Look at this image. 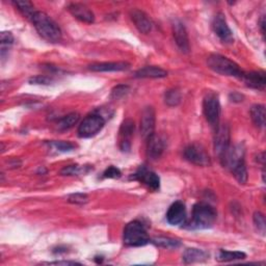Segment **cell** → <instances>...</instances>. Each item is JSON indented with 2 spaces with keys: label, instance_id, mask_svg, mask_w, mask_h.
Wrapping results in <instances>:
<instances>
[{
  "label": "cell",
  "instance_id": "11",
  "mask_svg": "<svg viewBox=\"0 0 266 266\" xmlns=\"http://www.w3.org/2000/svg\"><path fill=\"white\" fill-rule=\"evenodd\" d=\"M230 128L228 125H222L217 127L216 138H215V151L217 155L221 158L230 147Z\"/></svg>",
  "mask_w": 266,
  "mask_h": 266
},
{
  "label": "cell",
  "instance_id": "6",
  "mask_svg": "<svg viewBox=\"0 0 266 266\" xmlns=\"http://www.w3.org/2000/svg\"><path fill=\"white\" fill-rule=\"evenodd\" d=\"M105 125V119L98 113H93L87 116L78 127V136L82 139H90L103 129Z\"/></svg>",
  "mask_w": 266,
  "mask_h": 266
},
{
  "label": "cell",
  "instance_id": "20",
  "mask_svg": "<svg viewBox=\"0 0 266 266\" xmlns=\"http://www.w3.org/2000/svg\"><path fill=\"white\" fill-rule=\"evenodd\" d=\"M208 257L209 255L205 251L196 248H190L185 250L183 254V261L185 264H193L197 262H203L207 260Z\"/></svg>",
  "mask_w": 266,
  "mask_h": 266
},
{
  "label": "cell",
  "instance_id": "1",
  "mask_svg": "<svg viewBox=\"0 0 266 266\" xmlns=\"http://www.w3.org/2000/svg\"><path fill=\"white\" fill-rule=\"evenodd\" d=\"M32 22L38 34L47 42L59 43L62 40V31L58 23L44 12H36Z\"/></svg>",
  "mask_w": 266,
  "mask_h": 266
},
{
  "label": "cell",
  "instance_id": "30",
  "mask_svg": "<svg viewBox=\"0 0 266 266\" xmlns=\"http://www.w3.org/2000/svg\"><path fill=\"white\" fill-rule=\"evenodd\" d=\"M166 103L173 108V106H177L181 102V94L177 90H170L166 93L165 96Z\"/></svg>",
  "mask_w": 266,
  "mask_h": 266
},
{
  "label": "cell",
  "instance_id": "16",
  "mask_svg": "<svg viewBox=\"0 0 266 266\" xmlns=\"http://www.w3.org/2000/svg\"><path fill=\"white\" fill-rule=\"evenodd\" d=\"M241 79H243L249 88L255 90H264L266 85V77L263 71H254L249 73L244 72Z\"/></svg>",
  "mask_w": 266,
  "mask_h": 266
},
{
  "label": "cell",
  "instance_id": "26",
  "mask_svg": "<svg viewBox=\"0 0 266 266\" xmlns=\"http://www.w3.org/2000/svg\"><path fill=\"white\" fill-rule=\"evenodd\" d=\"M233 176L235 177V179L241 183V184H246L248 181V171H247V166H246V162H242L239 163L237 166H235L232 170H231Z\"/></svg>",
  "mask_w": 266,
  "mask_h": 266
},
{
  "label": "cell",
  "instance_id": "19",
  "mask_svg": "<svg viewBox=\"0 0 266 266\" xmlns=\"http://www.w3.org/2000/svg\"><path fill=\"white\" fill-rule=\"evenodd\" d=\"M165 142L164 140L156 136L155 133L154 135L148 140V148H147V153L148 156L151 159H157L161 157L165 151Z\"/></svg>",
  "mask_w": 266,
  "mask_h": 266
},
{
  "label": "cell",
  "instance_id": "9",
  "mask_svg": "<svg viewBox=\"0 0 266 266\" xmlns=\"http://www.w3.org/2000/svg\"><path fill=\"white\" fill-rule=\"evenodd\" d=\"M132 179L146 185L149 190L158 191L161 189V178L153 171L148 170L145 166L139 168V170L133 174Z\"/></svg>",
  "mask_w": 266,
  "mask_h": 266
},
{
  "label": "cell",
  "instance_id": "17",
  "mask_svg": "<svg viewBox=\"0 0 266 266\" xmlns=\"http://www.w3.org/2000/svg\"><path fill=\"white\" fill-rule=\"evenodd\" d=\"M68 11L70 14L78 19L79 21L85 23H93L95 21L94 13L85 5L82 4H71L68 7Z\"/></svg>",
  "mask_w": 266,
  "mask_h": 266
},
{
  "label": "cell",
  "instance_id": "3",
  "mask_svg": "<svg viewBox=\"0 0 266 266\" xmlns=\"http://www.w3.org/2000/svg\"><path fill=\"white\" fill-rule=\"evenodd\" d=\"M123 242L127 247H143L150 243V237L141 222L133 221L124 229Z\"/></svg>",
  "mask_w": 266,
  "mask_h": 266
},
{
  "label": "cell",
  "instance_id": "18",
  "mask_svg": "<svg viewBox=\"0 0 266 266\" xmlns=\"http://www.w3.org/2000/svg\"><path fill=\"white\" fill-rule=\"evenodd\" d=\"M130 65L125 62L114 63H98L89 66V69L93 72H121L128 70Z\"/></svg>",
  "mask_w": 266,
  "mask_h": 266
},
{
  "label": "cell",
  "instance_id": "5",
  "mask_svg": "<svg viewBox=\"0 0 266 266\" xmlns=\"http://www.w3.org/2000/svg\"><path fill=\"white\" fill-rule=\"evenodd\" d=\"M203 112L206 120L212 127H218L221 116V103L219 95L215 92L206 94L203 100Z\"/></svg>",
  "mask_w": 266,
  "mask_h": 266
},
{
  "label": "cell",
  "instance_id": "14",
  "mask_svg": "<svg viewBox=\"0 0 266 266\" xmlns=\"http://www.w3.org/2000/svg\"><path fill=\"white\" fill-rule=\"evenodd\" d=\"M173 33H174V38H175L176 44L179 47V49L184 53H188L190 51L189 35H188V32H186L184 24L181 21L176 20L174 22Z\"/></svg>",
  "mask_w": 266,
  "mask_h": 266
},
{
  "label": "cell",
  "instance_id": "7",
  "mask_svg": "<svg viewBox=\"0 0 266 266\" xmlns=\"http://www.w3.org/2000/svg\"><path fill=\"white\" fill-rule=\"evenodd\" d=\"M184 157L190 163L200 166L207 167L211 164L210 156L206 152L205 148L199 144H191L184 150Z\"/></svg>",
  "mask_w": 266,
  "mask_h": 266
},
{
  "label": "cell",
  "instance_id": "2",
  "mask_svg": "<svg viewBox=\"0 0 266 266\" xmlns=\"http://www.w3.org/2000/svg\"><path fill=\"white\" fill-rule=\"evenodd\" d=\"M218 212L214 206L206 202H199L193 208L191 229H208L215 225Z\"/></svg>",
  "mask_w": 266,
  "mask_h": 266
},
{
  "label": "cell",
  "instance_id": "34",
  "mask_svg": "<svg viewBox=\"0 0 266 266\" xmlns=\"http://www.w3.org/2000/svg\"><path fill=\"white\" fill-rule=\"evenodd\" d=\"M53 82V79L51 77L45 76V75H38L35 77H32L30 79L31 85H42V86H49Z\"/></svg>",
  "mask_w": 266,
  "mask_h": 266
},
{
  "label": "cell",
  "instance_id": "28",
  "mask_svg": "<svg viewBox=\"0 0 266 266\" xmlns=\"http://www.w3.org/2000/svg\"><path fill=\"white\" fill-rule=\"evenodd\" d=\"M91 168L86 167V166H78V165H73V166H68L64 168L61 171V174L63 176H79L82 174H87Z\"/></svg>",
  "mask_w": 266,
  "mask_h": 266
},
{
  "label": "cell",
  "instance_id": "22",
  "mask_svg": "<svg viewBox=\"0 0 266 266\" xmlns=\"http://www.w3.org/2000/svg\"><path fill=\"white\" fill-rule=\"evenodd\" d=\"M251 118L254 124L260 128L264 127L265 125V108L264 105L256 104L253 105L251 109Z\"/></svg>",
  "mask_w": 266,
  "mask_h": 266
},
{
  "label": "cell",
  "instance_id": "25",
  "mask_svg": "<svg viewBox=\"0 0 266 266\" xmlns=\"http://www.w3.org/2000/svg\"><path fill=\"white\" fill-rule=\"evenodd\" d=\"M14 6L18 9V11H20V13L25 16L26 18L29 19H33L34 15L36 14V11H35V8L33 6L32 3L30 2H22V0H17V2H14L13 3Z\"/></svg>",
  "mask_w": 266,
  "mask_h": 266
},
{
  "label": "cell",
  "instance_id": "37",
  "mask_svg": "<svg viewBox=\"0 0 266 266\" xmlns=\"http://www.w3.org/2000/svg\"><path fill=\"white\" fill-rule=\"evenodd\" d=\"M43 264L47 265H81V263L74 262V261H53V262H44Z\"/></svg>",
  "mask_w": 266,
  "mask_h": 266
},
{
  "label": "cell",
  "instance_id": "13",
  "mask_svg": "<svg viewBox=\"0 0 266 266\" xmlns=\"http://www.w3.org/2000/svg\"><path fill=\"white\" fill-rule=\"evenodd\" d=\"M167 221L172 226H179L185 223L186 208L183 202L177 201L170 206L167 212Z\"/></svg>",
  "mask_w": 266,
  "mask_h": 266
},
{
  "label": "cell",
  "instance_id": "24",
  "mask_svg": "<svg viewBox=\"0 0 266 266\" xmlns=\"http://www.w3.org/2000/svg\"><path fill=\"white\" fill-rule=\"evenodd\" d=\"M152 243L155 246L164 249H178L181 247V243L179 241L169 237H156L153 239Z\"/></svg>",
  "mask_w": 266,
  "mask_h": 266
},
{
  "label": "cell",
  "instance_id": "10",
  "mask_svg": "<svg viewBox=\"0 0 266 266\" xmlns=\"http://www.w3.org/2000/svg\"><path fill=\"white\" fill-rule=\"evenodd\" d=\"M136 124L132 120H125L119 131V147L122 152H129L131 149V142L135 135Z\"/></svg>",
  "mask_w": 266,
  "mask_h": 266
},
{
  "label": "cell",
  "instance_id": "36",
  "mask_svg": "<svg viewBox=\"0 0 266 266\" xmlns=\"http://www.w3.org/2000/svg\"><path fill=\"white\" fill-rule=\"evenodd\" d=\"M121 176H122L121 171L114 166H111L110 168L106 169L103 173L104 178H110V179H119Z\"/></svg>",
  "mask_w": 266,
  "mask_h": 266
},
{
  "label": "cell",
  "instance_id": "4",
  "mask_svg": "<svg viewBox=\"0 0 266 266\" xmlns=\"http://www.w3.org/2000/svg\"><path fill=\"white\" fill-rule=\"evenodd\" d=\"M207 65L212 71L221 75L241 78L244 74V71L239 68V66L235 62L221 55L209 56V58L207 59Z\"/></svg>",
  "mask_w": 266,
  "mask_h": 266
},
{
  "label": "cell",
  "instance_id": "12",
  "mask_svg": "<svg viewBox=\"0 0 266 266\" xmlns=\"http://www.w3.org/2000/svg\"><path fill=\"white\" fill-rule=\"evenodd\" d=\"M155 111L151 106L146 108L142 114L141 119V136L144 140L148 141L155 130Z\"/></svg>",
  "mask_w": 266,
  "mask_h": 266
},
{
  "label": "cell",
  "instance_id": "39",
  "mask_svg": "<svg viewBox=\"0 0 266 266\" xmlns=\"http://www.w3.org/2000/svg\"><path fill=\"white\" fill-rule=\"evenodd\" d=\"M264 25H265V22H264V16H262L261 20H260V29H261V32H262V35H264Z\"/></svg>",
  "mask_w": 266,
  "mask_h": 266
},
{
  "label": "cell",
  "instance_id": "33",
  "mask_svg": "<svg viewBox=\"0 0 266 266\" xmlns=\"http://www.w3.org/2000/svg\"><path fill=\"white\" fill-rule=\"evenodd\" d=\"M68 201L72 204H76V205H84L86 203H88L89 201V197L86 194L83 193H76V194H72L68 197Z\"/></svg>",
  "mask_w": 266,
  "mask_h": 266
},
{
  "label": "cell",
  "instance_id": "32",
  "mask_svg": "<svg viewBox=\"0 0 266 266\" xmlns=\"http://www.w3.org/2000/svg\"><path fill=\"white\" fill-rule=\"evenodd\" d=\"M254 224L257 230L262 234L265 235V228H266V223H265V217L261 214V212H256L254 215Z\"/></svg>",
  "mask_w": 266,
  "mask_h": 266
},
{
  "label": "cell",
  "instance_id": "29",
  "mask_svg": "<svg viewBox=\"0 0 266 266\" xmlns=\"http://www.w3.org/2000/svg\"><path fill=\"white\" fill-rule=\"evenodd\" d=\"M0 43H2V58L5 59L6 51L13 45L14 36L10 32H3L0 34Z\"/></svg>",
  "mask_w": 266,
  "mask_h": 266
},
{
  "label": "cell",
  "instance_id": "23",
  "mask_svg": "<svg viewBox=\"0 0 266 266\" xmlns=\"http://www.w3.org/2000/svg\"><path fill=\"white\" fill-rule=\"evenodd\" d=\"M245 258H247V255L244 252L221 250L217 259L220 262H231L235 260H243Z\"/></svg>",
  "mask_w": 266,
  "mask_h": 266
},
{
  "label": "cell",
  "instance_id": "27",
  "mask_svg": "<svg viewBox=\"0 0 266 266\" xmlns=\"http://www.w3.org/2000/svg\"><path fill=\"white\" fill-rule=\"evenodd\" d=\"M79 116L78 113H71L67 116H65L64 118H62L59 121V129L61 130H68L70 128H72L74 125L77 124V122L79 121Z\"/></svg>",
  "mask_w": 266,
  "mask_h": 266
},
{
  "label": "cell",
  "instance_id": "35",
  "mask_svg": "<svg viewBox=\"0 0 266 266\" xmlns=\"http://www.w3.org/2000/svg\"><path fill=\"white\" fill-rule=\"evenodd\" d=\"M129 92V87L128 86H117L116 88L113 89L111 97L113 99H120L122 97H124L127 93Z\"/></svg>",
  "mask_w": 266,
  "mask_h": 266
},
{
  "label": "cell",
  "instance_id": "31",
  "mask_svg": "<svg viewBox=\"0 0 266 266\" xmlns=\"http://www.w3.org/2000/svg\"><path fill=\"white\" fill-rule=\"evenodd\" d=\"M50 146L55 148L56 150L60 151V152H71L76 148V145H74L70 142H65V141L51 142Z\"/></svg>",
  "mask_w": 266,
  "mask_h": 266
},
{
  "label": "cell",
  "instance_id": "8",
  "mask_svg": "<svg viewBox=\"0 0 266 266\" xmlns=\"http://www.w3.org/2000/svg\"><path fill=\"white\" fill-rule=\"evenodd\" d=\"M212 30L215 34L220 38V40L224 43L230 44L234 41L233 32L229 28L225 15L223 13H219L215 16L212 20Z\"/></svg>",
  "mask_w": 266,
  "mask_h": 266
},
{
  "label": "cell",
  "instance_id": "38",
  "mask_svg": "<svg viewBox=\"0 0 266 266\" xmlns=\"http://www.w3.org/2000/svg\"><path fill=\"white\" fill-rule=\"evenodd\" d=\"M230 99H231V101H243V100H242V99H243V96H241V95L237 94V93H233V94L230 95Z\"/></svg>",
  "mask_w": 266,
  "mask_h": 266
},
{
  "label": "cell",
  "instance_id": "15",
  "mask_svg": "<svg viewBox=\"0 0 266 266\" xmlns=\"http://www.w3.org/2000/svg\"><path fill=\"white\" fill-rule=\"evenodd\" d=\"M130 17L131 20L135 23L136 28L142 33V34H149L152 31L153 28V23L151 21V19L149 18V16L144 13L141 10H132L130 12Z\"/></svg>",
  "mask_w": 266,
  "mask_h": 266
},
{
  "label": "cell",
  "instance_id": "21",
  "mask_svg": "<svg viewBox=\"0 0 266 266\" xmlns=\"http://www.w3.org/2000/svg\"><path fill=\"white\" fill-rule=\"evenodd\" d=\"M168 76V72L156 66H147L140 69L135 77L137 78H165Z\"/></svg>",
  "mask_w": 266,
  "mask_h": 266
}]
</instances>
